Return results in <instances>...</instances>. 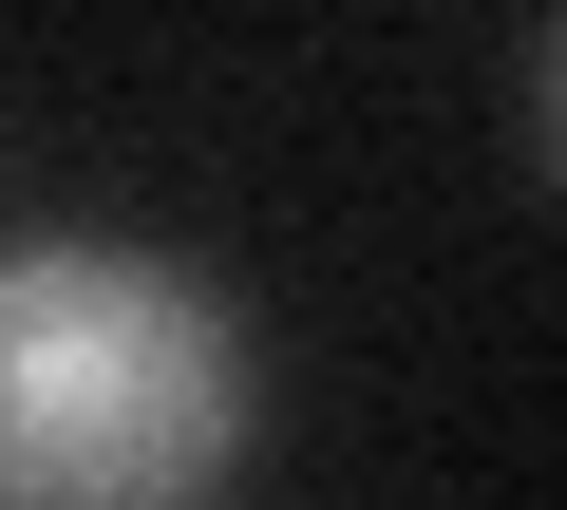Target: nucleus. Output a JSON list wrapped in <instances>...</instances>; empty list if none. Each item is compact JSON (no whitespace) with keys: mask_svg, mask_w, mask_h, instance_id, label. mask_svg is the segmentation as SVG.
<instances>
[{"mask_svg":"<svg viewBox=\"0 0 567 510\" xmlns=\"http://www.w3.org/2000/svg\"><path fill=\"white\" fill-rule=\"evenodd\" d=\"M246 454V322L114 227L0 246V510H208Z\"/></svg>","mask_w":567,"mask_h":510,"instance_id":"1","label":"nucleus"}]
</instances>
